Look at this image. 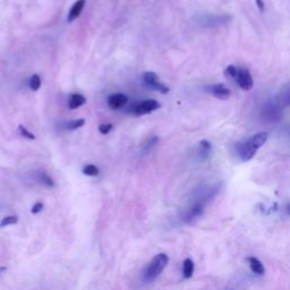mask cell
Listing matches in <instances>:
<instances>
[{
  "label": "cell",
  "mask_w": 290,
  "mask_h": 290,
  "mask_svg": "<svg viewBox=\"0 0 290 290\" xmlns=\"http://www.w3.org/2000/svg\"><path fill=\"white\" fill-rule=\"evenodd\" d=\"M114 128V126L112 124H102L99 126V132L101 133V134H108V133L111 132V129Z\"/></svg>",
  "instance_id": "obj_22"
},
{
  "label": "cell",
  "mask_w": 290,
  "mask_h": 290,
  "mask_svg": "<svg viewBox=\"0 0 290 290\" xmlns=\"http://www.w3.org/2000/svg\"><path fill=\"white\" fill-rule=\"evenodd\" d=\"M85 102H86V99H85L82 94L74 93L69 97V101H68V107L70 109H77L83 105Z\"/></svg>",
  "instance_id": "obj_12"
},
{
  "label": "cell",
  "mask_w": 290,
  "mask_h": 290,
  "mask_svg": "<svg viewBox=\"0 0 290 290\" xmlns=\"http://www.w3.org/2000/svg\"><path fill=\"white\" fill-rule=\"evenodd\" d=\"M85 124V119L83 118H80V119H75V120H71L67 124L66 128L67 129H70V131H75V129L82 127V126H84Z\"/></svg>",
  "instance_id": "obj_19"
},
{
  "label": "cell",
  "mask_w": 290,
  "mask_h": 290,
  "mask_svg": "<svg viewBox=\"0 0 290 290\" xmlns=\"http://www.w3.org/2000/svg\"><path fill=\"white\" fill-rule=\"evenodd\" d=\"M29 85H30V88L32 91L39 90L40 86H41V78H40L39 75H36V74L32 75V76H31V78H30Z\"/></svg>",
  "instance_id": "obj_17"
},
{
  "label": "cell",
  "mask_w": 290,
  "mask_h": 290,
  "mask_svg": "<svg viewBox=\"0 0 290 290\" xmlns=\"http://www.w3.org/2000/svg\"><path fill=\"white\" fill-rule=\"evenodd\" d=\"M143 78H144L145 83L148 84L150 87H152L153 90L159 91L160 93L162 94H167L169 92V88L160 82L159 76L155 73H153V71H146V73L143 75Z\"/></svg>",
  "instance_id": "obj_5"
},
{
  "label": "cell",
  "mask_w": 290,
  "mask_h": 290,
  "mask_svg": "<svg viewBox=\"0 0 290 290\" xmlns=\"http://www.w3.org/2000/svg\"><path fill=\"white\" fill-rule=\"evenodd\" d=\"M127 102H128V97L122 93L111 94L110 97L108 98V104L111 109H120L124 107Z\"/></svg>",
  "instance_id": "obj_9"
},
{
  "label": "cell",
  "mask_w": 290,
  "mask_h": 290,
  "mask_svg": "<svg viewBox=\"0 0 290 290\" xmlns=\"http://www.w3.org/2000/svg\"><path fill=\"white\" fill-rule=\"evenodd\" d=\"M160 107H161V104H160L156 100H145V101H142V102H139V103L136 104L134 112L136 116L148 115V114H150V112L159 109Z\"/></svg>",
  "instance_id": "obj_7"
},
{
  "label": "cell",
  "mask_w": 290,
  "mask_h": 290,
  "mask_svg": "<svg viewBox=\"0 0 290 290\" xmlns=\"http://www.w3.org/2000/svg\"><path fill=\"white\" fill-rule=\"evenodd\" d=\"M42 209H43V204L41 202H37L32 206V210H31V212H32L33 214H36V213L41 212V210H42Z\"/></svg>",
  "instance_id": "obj_25"
},
{
  "label": "cell",
  "mask_w": 290,
  "mask_h": 290,
  "mask_svg": "<svg viewBox=\"0 0 290 290\" xmlns=\"http://www.w3.org/2000/svg\"><path fill=\"white\" fill-rule=\"evenodd\" d=\"M268 137V133L261 132L255 134L254 136H252L247 141L239 143L237 146L238 155L240 156V159L243 160V161H250V160L253 159L254 155L256 154L257 150L267 143Z\"/></svg>",
  "instance_id": "obj_1"
},
{
  "label": "cell",
  "mask_w": 290,
  "mask_h": 290,
  "mask_svg": "<svg viewBox=\"0 0 290 290\" xmlns=\"http://www.w3.org/2000/svg\"><path fill=\"white\" fill-rule=\"evenodd\" d=\"M18 129H19L20 135L24 136V137H25V138H27V139H35V136H34L30 131H27V129L25 127H24L23 125H19L18 126Z\"/></svg>",
  "instance_id": "obj_21"
},
{
  "label": "cell",
  "mask_w": 290,
  "mask_h": 290,
  "mask_svg": "<svg viewBox=\"0 0 290 290\" xmlns=\"http://www.w3.org/2000/svg\"><path fill=\"white\" fill-rule=\"evenodd\" d=\"M231 17L229 16H211L207 17L205 23H207V26H217L220 25V24H226L228 20H230Z\"/></svg>",
  "instance_id": "obj_13"
},
{
  "label": "cell",
  "mask_w": 290,
  "mask_h": 290,
  "mask_svg": "<svg viewBox=\"0 0 290 290\" xmlns=\"http://www.w3.org/2000/svg\"><path fill=\"white\" fill-rule=\"evenodd\" d=\"M280 102L286 105H290V88L280 95Z\"/></svg>",
  "instance_id": "obj_23"
},
{
  "label": "cell",
  "mask_w": 290,
  "mask_h": 290,
  "mask_svg": "<svg viewBox=\"0 0 290 290\" xmlns=\"http://www.w3.org/2000/svg\"><path fill=\"white\" fill-rule=\"evenodd\" d=\"M262 118L265 121L269 122H277L281 119V110L278 104L271 103L269 102L262 109Z\"/></svg>",
  "instance_id": "obj_4"
},
{
  "label": "cell",
  "mask_w": 290,
  "mask_h": 290,
  "mask_svg": "<svg viewBox=\"0 0 290 290\" xmlns=\"http://www.w3.org/2000/svg\"><path fill=\"white\" fill-rule=\"evenodd\" d=\"M237 71H238V67H235L233 65H230V66L227 67V74L233 78H236Z\"/></svg>",
  "instance_id": "obj_24"
},
{
  "label": "cell",
  "mask_w": 290,
  "mask_h": 290,
  "mask_svg": "<svg viewBox=\"0 0 290 290\" xmlns=\"http://www.w3.org/2000/svg\"><path fill=\"white\" fill-rule=\"evenodd\" d=\"M235 80L237 81V83L239 86L243 88L245 91H250L253 87V77L250 71H248L246 68L243 67H238V71H237V76Z\"/></svg>",
  "instance_id": "obj_6"
},
{
  "label": "cell",
  "mask_w": 290,
  "mask_h": 290,
  "mask_svg": "<svg viewBox=\"0 0 290 290\" xmlns=\"http://www.w3.org/2000/svg\"><path fill=\"white\" fill-rule=\"evenodd\" d=\"M200 149H201L200 150L201 156H203L204 159H206L207 155H209L210 151H211V144H210V142L209 141H205V139H204V141L201 142Z\"/></svg>",
  "instance_id": "obj_16"
},
{
  "label": "cell",
  "mask_w": 290,
  "mask_h": 290,
  "mask_svg": "<svg viewBox=\"0 0 290 290\" xmlns=\"http://www.w3.org/2000/svg\"><path fill=\"white\" fill-rule=\"evenodd\" d=\"M17 217L15 216H8V217H5L3 219L1 220V222H0V227H7V226H10V224H15L17 223Z\"/></svg>",
  "instance_id": "obj_20"
},
{
  "label": "cell",
  "mask_w": 290,
  "mask_h": 290,
  "mask_svg": "<svg viewBox=\"0 0 290 290\" xmlns=\"http://www.w3.org/2000/svg\"><path fill=\"white\" fill-rule=\"evenodd\" d=\"M83 173L90 177H95L99 175V168L94 165H87L83 168Z\"/></svg>",
  "instance_id": "obj_18"
},
{
  "label": "cell",
  "mask_w": 290,
  "mask_h": 290,
  "mask_svg": "<svg viewBox=\"0 0 290 290\" xmlns=\"http://www.w3.org/2000/svg\"><path fill=\"white\" fill-rule=\"evenodd\" d=\"M247 262H248V264H250L251 270L253 271L255 274H258V275L264 274L265 268H264V265L262 264V262L258 260L257 257L250 256L247 258Z\"/></svg>",
  "instance_id": "obj_11"
},
{
  "label": "cell",
  "mask_w": 290,
  "mask_h": 290,
  "mask_svg": "<svg viewBox=\"0 0 290 290\" xmlns=\"http://www.w3.org/2000/svg\"><path fill=\"white\" fill-rule=\"evenodd\" d=\"M256 3H257V7L260 8L261 12H263V10H264V2L262 1V0H256Z\"/></svg>",
  "instance_id": "obj_26"
},
{
  "label": "cell",
  "mask_w": 290,
  "mask_h": 290,
  "mask_svg": "<svg viewBox=\"0 0 290 290\" xmlns=\"http://www.w3.org/2000/svg\"><path fill=\"white\" fill-rule=\"evenodd\" d=\"M169 262V257L166 254H158L152 258V261L150 262L148 267L144 270L143 273V280L145 282H151L155 280L160 274L162 273V271L165 270Z\"/></svg>",
  "instance_id": "obj_2"
},
{
  "label": "cell",
  "mask_w": 290,
  "mask_h": 290,
  "mask_svg": "<svg viewBox=\"0 0 290 290\" xmlns=\"http://www.w3.org/2000/svg\"><path fill=\"white\" fill-rule=\"evenodd\" d=\"M194 273V263L190 258H186L183 263V275L185 279L193 277Z\"/></svg>",
  "instance_id": "obj_14"
},
{
  "label": "cell",
  "mask_w": 290,
  "mask_h": 290,
  "mask_svg": "<svg viewBox=\"0 0 290 290\" xmlns=\"http://www.w3.org/2000/svg\"><path fill=\"white\" fill-rule=\"evenodd\" d=\"M289 213H290V211H289Z\"/></svg>",
  "instance_id": "obj_27"
},
{
  "label": "cell",
  "mask_w": 290,
  "mask_h": 290,
  "mask_svg": "<svg viewBox=\"0 0 290 290\" xmlns=\"http://www.w3.org/2000/svg\"><path fill=\"white\" fill-rule=\"evenodd\" d=\"M85 3H86V0H77V1L74 3L73 7L70 8L69 14H68V17H67L68 22H69V23L74 22V20L81 15V13L84 8Z\"/></svg>",
  "instance_id": "obj_10"
},
{
  "label": "cell",
  "mask_w": 290,
  "mask_h": 290,
  "mask_svg": "<svg viewBox=\"0 0 290 290\" xmlns=\"http://www.w3.org/2000/svg\"><path fill=\"white\" fill-rule=\"evenodd\" d=\"M209 92H211L216 98L220 99V100H227L230 97V90L224 86L223 84L210 85Z\"/></svg>",
  "instance_id": "obj_8"
},
{
  "label": "cell",
  "mask_w": 290,
  "mask_h": 290,
  "mask_svg": "<svg viewBox=\"0 0 290 290\" xmlns=\"http://www.w3.org/2000/svg\"><path fill=\"white\" fill-rule=\"evenodd\" d=\"M214 193L212 194H207L205 197H203V199H201L193 204L192 206L189 207L188 210H187V212L185 213V216H184V220L186 221V222H190V221L196 219L197 217L201 216L204 210V206H205L206 204V201L207 199H210V196H212Z\"/></svg>",
  "instance_id": "obj_3"
},
{
  "label": "cell",
  "mask_w": 290,
  "mask_h": 290,
  "mask_svg": "<svg viewBox=\"0 0 290 290\" xmlns=\"http://www.w3.org/2000/svg\"><path fill=\"white\" fill-rule=\"evenodd\" d=\"M39 182L41 184H43V185H46L47 187H53L54 186V182L52 180V178L49 175H47L46 172H40L39 173Z\"/></svg>",
  "instance_id": "obj_15"
}]
</instances>
